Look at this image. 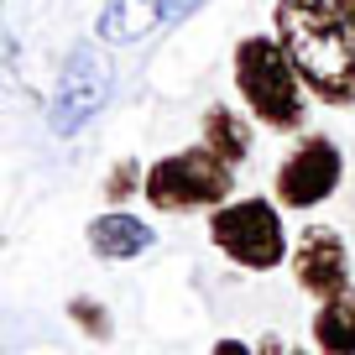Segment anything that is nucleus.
<instances>
[{"instance_id":"1","label":"nucleus","mask_w":355,"mask_h":355,"mask_svg":"<svg viewBox=\"0 0 355 355\" xmlns=\"http://www.w3.org/2000/svg\"><path fill=\"white\" fill-rule=\"evenodd\" d=\"M272 32L313 100L334 110L355 105V26L334 11V0H277Z\"/></svg>"},{"instance_id":"2","label":"nucleus","mask_w":355,"mask_h":355,"mask_svg":"<svg viewBox=\"0 0 355 355\" xmlns=\"http://www.w3.org/2000/svg\"><path fill=\"white\" fill-rule=\"evenodd\" d=\"M235 89L266 131H298L309 115V84L282 53L277 32H251L235 42Z\"/></svg>"},{"instance_id":"3","label":"nucleus","mask_w":355,"mask_h":355,"mask_svg":"<svg viewBox=\"0 0 355 355\" xmlns=\"http://www.w3.org/2000/svg\"><path fill=\"white\" fill-rule=\"evenodd\" d=\"M141 199L162 214H193V209H220L235 199V167L214 146H183L173 157H157L146 167Z\"/></svg>"},{"instance_id":"4","label":"nucleus","mask_w":355,"mask_h":355,"mask_svg":"<svg viewBox=\"0 0 355 355\" xmlns=\"http://www.w3.org/2000/svg\"><path fill=\"white\" fill-rule=\"evenodd\" d=\"M209 241L245 272H272L288 261V230H282V204L272 199H230L209 209Z\"/></svg>"},{"instance_id":"5","label":"nucleus","mask_w":355,"mask_h":355,"mask_svg":"<svg viewBox=\"0 0 355 355\" xmlns=\"http://www.w3.org/2000/svg\"><path fill=\"white\" fill-rule=\"evenodd\" d=\"M110 100V63L94 42H78L68 53L63 73H58V89L47 100V131L53 136H78L94 115Z\"/></svg>"},{"instance_id":"6","label":"nucleus","mask_w":355,"mask_h":355,"mask_svg":"<svg viewBox=\"0 0 355 355\" xmlns=\"http://www.w3.org/2000/svg\"><path fill=\"white\" fill-rule=\"evenodd\" d=\"M345 178V152L334 136H303L288 157L277 162L272 178V199L282 209H319Z\"/></svg>"},{"instance_id":"7","label":"nucleus","mask_w":355,"mask_h":355,"mask_svg":"<svg viewBox=\"0 0 355 355\" xmlns=\"http://www.w3.org/2000/svg\"><path fill=\"white\" fill-rule=\"evenodd\" d=\"M293 277L319 303L350 288V245H345V235L334 225H309L293 241Z\"/></svg>"},{"instance_id":"8","label":"nucleus","mask_w":355,"mask_h":355,"mask_svg":"<svg viewBox=\"0 0 355 355\" xmlns=\"http://www.w3.org/2000/svg\"><path fill=\"white\" fill-rule=\"evenodd\" d=\"M157 245V230L131 209H105L100 220H89V251L100 261H136Z\"/></svg>"},{"instance_id":"9","label":"nucleus","mask_w":355,"mask_h":355,"mask_svg":"<svg viewBox=\"0 0 355 355\" xmlns=\"http://www.w3.org/2000/svg\"><path fill=\"white\" fill-rule=\"evenodd\" d=\"M167 21V0H105L100 11V42L110 47H136Z\"/></svg>"},{"instance_id":"10","label":"nucleus","mask_w":355,"mask_h":355,"mask_svg":"<svg viewBox=\"0 0 355 355\" xmlns=\"http://www.w3.org/2000/svg\"><path fill=\"white\" fill-rule=\"evenodd\" d=\"M313 345H319V355H355V282L319 303V313H313Z\"/></svg>"},{"instance_id":"11","label":"nucleus","mask_w":355,"mask_h":355,"mask_svg":"<svg viewBox=\"0 0 355 355\" xmlns=\"http://www.w3.org/2000/svg\"><path fill=\"white\" fill-rule=\"evenodd\" d=\"M199 131H204V146H214L230 167H241L245 157H251V121L235 115L230 105H209L204 121H199Z\"/></svg>"},{"instance_id":"12","label":"nucleus","mask_w":355,"mask_h":355,"mask_svg":"<svg viewBox=\"0 0 355 355\" xmlns=\"http://www.w3.org/2000/svg\"><path fill=\"white\" fill-rule=\"evenodd\" d=\"M68 319H73L78 329L89 334V340H100V345L115 334V324H110V313H105L100 298H68Z\"/></svg>"},{"instance_id":"13","label":"nucleus","mask_w":355,"mask_h":355,"mask_svg":"<svg viewBox=\"0 0 355 355\" xmlns=\"http://www.w3.org/2000/svg\"><path fill=\"white\" fill-rule=\"evenodd\" d=\"M136 189H146V173L136 167V157H121V162L110 167V178H105V199H110V209H121Z\"/></svg>"},{"instance_id":"14","label":"nucleus","mask_w":355,"mask_h":355,"mask_svg":"<svg viewBox=\"0 0 355 355\" xmlns=\"http://www.w3.org/2000/svg\"><path fill=\"white\" fill-rule=\"evenodd\" d=\"M256 355H309V350H298V345H288L282 334H261L256 340Z\"/></svg>"},{"instance_id":"15","label":"nucleus","mask_w":355,"mask_h":355,"mask_svg":"<svg viewBox=\"0 0 355 355\" xmlns=\"http://www.w3.org/2000/svg\"><path fill=\"white\" fill-rule=\"evenodd\" d=\"M204 0H167V26H178V21H189L193 11H199Z\"/></svg>"},{"instance_id":"16","label":"nucleus","mask_w":355,"mask_h":355,"mask_svg":"<svg viewBox=\"0 0 355 355\" xmlns=\"http://www.w3.org/2000/svg\"><path fill=\"white\" fill-rule=\"evenodd\" d=\"M209 355H256V350H251L245 340H220V345H214Z\"/></svg>"},{"instance_id":"17","label":"nucleus","mask_w":355,"mask_h":355,"mask_svg":"<svg viewBox=\"0 0 355 355\" xmlns=\"http://www.w3.org/2000/svg\"><path fill=\"white\" fill-rule=\"evenodd\" d=\"M334 11H340V16H345V21H350V26H355V0H334Z\"/></svg>"}]
</instances>
